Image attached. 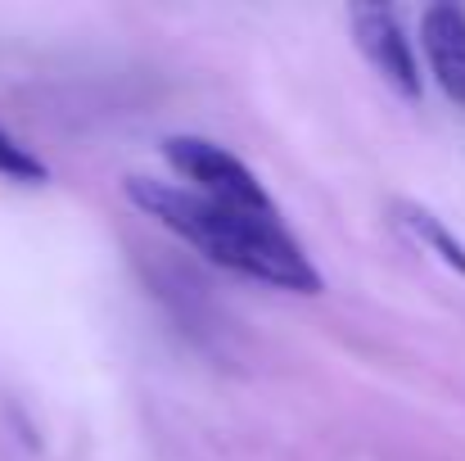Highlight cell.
Listing matches in <instances>:
<instances>
[{"label": "cell", "instance_id": "cell-4", "mask_svg": "<svg viewBox=\"0 0 465 461\" xmlns=\"http://www.w3.org/2000/svg\"><path fill=\"white\" fill-rule=\"evenodd\" d=\"M420 41L430 55V68L448 100L465 109V9L461 5H430L420 18Z\"/></svg>", "mask_w": 465, "mask_h": 461}, {"label": "cell", "instance_id": "cell-3", "mask_svg": "<svg viewBox=\"0 0 465 461\" xmlns=\"http://www.w3.org/2000/svg\"><path fill=\"white\" fill-rule=\"evenodd\" d=\"M348 27L357 50L366 55V64L407 100H420V68L416 55L407 45V32L398 23V14L389 5H352L348 9Z\"/></svg>", "mask_w": 465, "mask_h": 461}, {"label": "cell", "instance_id": "cell-2", "mask_svg": "<svg viewBox=\"0 0 465 461\" xmlns=\"http://www.w3.org/2000/svg\"><path fill=\"white\" fill-rule=\"evenodd\" d=\"M163 154L176 167V176H185L194 185L199 199H208L217 208H231V213H244V217H281L272 195L262 190V181L231 150H222L213 141H199V136H167Z\"/></svg>", "mask_w": 465, "mask_h": 461}, {"label": "cell", "instance_id": "cell-5", "mask_svg": "<svg viewBox=\"0 0 465 461\" xmlns=\"http://www.w3.org/2000/svg\"><path fill=\"white\" fill-rule=\"evenodd\" d=\"M393 217H398V226L425 249V254H434L439 263H448L457 276H465V245L430 213V208H420V204H393Z\"/></svg>", "mask_w": 465, "mask_h": 461}, {"label": "cell", "instance_id": "cell-1", "mask_svg": "<svg viewBox=\"0 0 465 461\" xmlns=\"http://www.w3.org/2000/svg\"><path fill=\"white\" fill-rule=\"evenodd\" d=\"M127 199L226 272H240L249 281L294 290V295L321 290L316 267L299 249V240L285 236L281 217H244V213L199 199L194 190H176V185L150 181V176H127Z\"/></svg>", "mask_w": 465, "mask_h": 461}, {"label": "cell", "instance_id": "cell-6", "mask_svg": "<svg viewBox=\"0 0 465 461\" xmlns=\"http://www.w3.org/2000/svg\"><path fill=\"white\" fill-rule=\"evenodd\" d=\"M0 176H5V181H23V185H41V181L50 176V167L0 127Z\"/></svg>", "mask_w": 465, "mask_h": 461}]
</instances>
